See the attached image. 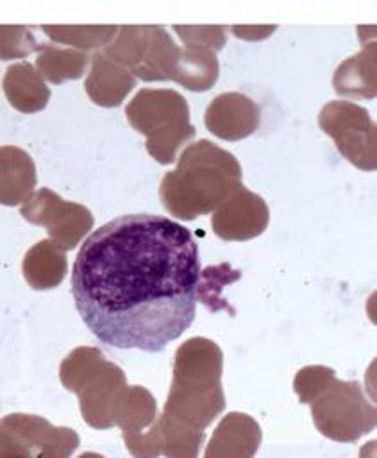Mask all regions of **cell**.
<instances>
[{"label":"cell","mask_w":377,"mask_h":458,"mask_svg":"<svg viewBox=\"0 0 377 458\" xmlns=\"http://www.w3.org/2000/svg\"><path fill=\"white\" fill-rule=\"evenodd\" d=\"M263 440L261 426L247 413L225 415L204 451L205 458H252Z\"/></svg>","instance_id":"cell-13"},{"label":"cell","mask_w":377,"mask_h":458,"mask_svg":"<svg viewBox=\"0 0 377 458\" xmlns=\"http://www.w3.org/2000/svg\"><path fill=\"white\" fill-rule=\"evenodd\" d=\"M20 215L34 225H43L50 240L64 250L75 249L95 222L93 213L86 206L64 200L50 188L34 191V195L21 204Z\"/></svg>","instance_id":"cell-9"},{"label":"cell","mask_w":377,"mask_h":458,"mask_svg":"<svg viewBox=\"0 0 377 458\" xmlns=\"http://www.w3.org/2000/svg\"><path fill=\"white\" fill-rule=\"evenodd\" d=\"M320 129L339 154L363 172L377 166V125L368 109L350 100H331L318 113Z\"/></svg>","instance_id":"cell-7"},{"label":"cell","mask_w":377,"mask_h":458,"mask_svg":"<svg viewBox=\"0 0 377 458\" xmlns=\"http://www.w3.org/2000/svg\"><path fill=\"white\" fill-rule=\"evenodd\" d=\"M66 270V250L50 238L32 245L25 252L21 263L23 277L34 290H50L59 286Z\"/></svg>","instance_id":"cell-18"},{"label":"cell","mask_w":377,"mask_h":458,"mask_svg":"<svg viewBox=\"0 0 377 458\" xmlns=\"http://www.w3.org/2000/svg\"><path fill=\"white\" fill-rule=\"evenodd\" d=\"M182 45L205 47L213 52L222 50L225 45V27L222 25H175L173 27Z\"/></svg>","instance_id":"cell-28"},{"label":"cell","mask_w":377,"mask_h":458,"mask_svg":"<svg viewBox=\"0 0 377 458\" xmlns=\"http://www.w3.org/2000/svg\"><path fill=\"white\" fill-rule=\"evenodd\" d=\"M134 86L136 77L125 66L109 59L102 50L91 55V70L84 82V88L89 100H93L96 106H120Z\"/></svg>","instance_id":"cell-14"},{"label":"cell","mask_w":377,"mask_h":458,"mask_svg":"<svg viewBox=\"0 0 377 458\" xmlns=\"http://www.w3.org/2000/svg\"><path fill=\"white\" fill-rule=\"evenodd\" d=\"M220 73L216 52L197 47L182 45L170 81L184 86L189 91H207L214 86Z\"/></svg>","instance_id":"cell-19"},{"label":"cell","mask_w":377,"mask_h":458,"mask_svg":"<svg viewBox=\"0 0 377 458\" xmlns=\"http://www.w3.org/2000/svg\"><path fill=\"white\" fill-rule=\"evenodd\" d=\"M259 106L239 91H225L216 95L204 113L207 131L227 141H239L254 134L259 127Z\"/></svg>","instance_id":"cell-12"},{"label":"cell","mask_w":377,"mask_h":458,"mask_svg":"<svg viewBox=\"0 0 377 458\" xmlns=\"http://www.w3.org/2000/svg\"><path fill=\"white\" fill-rule=\"evenodd\" d=\"M241 184V166L234 154L209 140L189 143L177 166L159 184L164 209L179 220L213 213Z\"/></svg>","instance_id":"cell-2"},{"label":"cell","mask_w":377,"mask_h":458,"mask_svg":"<svg viewBox=\"0 0 377 458\" xmlns=\"http://www.w3.org/2000/svg\"><path fill=\"white\" fill-rule=\"evenodd\" d=\"M0 202L4 206L25 204L34 195L36 165L20 147L4 145L0 150Z\"/></svg>","instance_id":"cell-16"},{"label":"cell","mask_w":377,"mask_h":458,"mask_svg":"<svg viewBox=\"0 0 377 458\" xmlns=\"http://www.w3.org/2000/svg\"><path fill=\"white\" fill-rule=\"evenodd\" d=\"M334 377V370L325 365H307L300 369L293 381V390L300 403H311Z\"/></svg>","instance_id":"cell-27"},{"label":"cell","mask_w":377,"mask_h":458,"mask_svg":"<svg viewBox=\"0 0 377 458\" xmlns=\"http://www.w3.org/2000/svg\"><path fill=\"white\" fill-rule=\"evenodd\" d=\"M223 354L218 344L193 336L173 356V377L163 411L195 429H205L225 408Z\"/></svg>","instance_id":"cell-3"},{"label":"cell","mask_w":377,"mask_h":458,"mask_svg":"<svg viewBox=\"0 0 377 458\" xmlns=\"http://www.w3.org/2000/svg\"><path fill=\"white\" fill-rule=\"evenodd\" d=\"M2 86L9 104L20 113H38L50 98V88L45 77L27 61L11 64L5 70Z\"/></svg>","instance_id":"cell-17"},{"label":"cell","mask_w":377,"mask_h":458,"mask_svg":"<svg viewBox=\"0 0 377 458\" xmlns=\"http://www.w3.org/2000/svg\"><path fill=\"white\" fill-rule=\"evenodd\" d=\"M232 34L247 39V41H259L268 38L277 27L275 25H232Z\"/></svg>","instance_id":"cell-29"},{"label":"cell","mask_w":377,"mask_h":458,"mask_svg":"<svg viewBox=\"0 0 377 458\" xmlns=\"http://www.w3.org/2000/svg\"><path fill=\"white\" fill-rule=\"evenodd\" d=\"M309 404L314 428L334 442H357L377 424V410L357 381L334 376Z\"/></svg>","instance_id":"cell-6"},{"label":"cell","mask_w":377,"mask_h":458,"mask_svg":"<svg viewBox=\"0 0 377 458\" xmlns=\"http://www.w3.org/2000/svg\"><path fill=\"white\" fill-rule=\"evenodd\" d=\"M198 247L168 216L121 215L80 245L71 295L88 329L118 349L159 352L195 318Z\"/></svg>","instance_id":"cell-1"},{"label":"cell","mask_w":377,"mask_h":458,"mask_svg":"<svg viewBox=\"0 0 377 458\" xmlns=\"http://www.w3.org/2000/svg\"><path fill=\"white\" fill-rule=\"evenodd\" d=\"M132 129L145 136L147 152L161 165L175 161L179 148L195 138L186 98L170 88H143L125 106Z\"/></svg>","instance_id":"cell-5"},{"label":"cell","mask_w":377,"mask_h":458,"mask_svg":"<svg viewBox=\"0 0 377 458\" xmlns=\"http://www.w3.org/2000/svg\"><path fill=\"white\" fill-rule=\"evenodd\" d=\"M361 43L363 47L357 54L339 63L332 75V86L339 97L372 100L377 93V45L375 39Z\"/></svg>","instance_id":"cell-15"},{"label":"cell","mask_w":377,"mask_h":458,"mask_svg":"<svg viewBox=\"0 0 377 458\" xmlns=\"http://www.w3.org/2000/svg\"><path fill=\"white\" fill-rule=\"evenodd\" d=\"M180 47H177L164 27L152 25L148 45L139 66L134 70V77L145 82L170 81L172 70L179 57Z\"/></svg>","instance_id":"cell-21"},{"label":"cell","mask_w":377,"mask_h":458,"mask_svg":"<svg viewBox=\"0 0 377 458\" xmlns=\"http://www.w3.org/2000/svg\"><path fill=\"white\" fill-rule=\"evenodd\" d=\"M157 417V404L154 395L136 385L127 386L114 410V426L121 429V435H136L145 431Z\"/></svg>","instance_id":"cell-22"},{"label":"cell","mask_w":377,"mask_h":458,"mask_svg":"<svg viewBox=\"0 0 377 458\" xmlns=\"http://www.w3.org/2000/svg\"><path fill=\"white\" fill-rule=\"evenodd\" d=\"M270 220V209L264 199L239 184L213 215L211 225L218 238L227 242H247L259 236Z\"/></svg>","instance_id":"cell-11"},{"label":"cell","mask_w":377,"mask_h":458,"mask_svg":"<svg viewBox=\"0 0 377 458\" xmlns=\"http://www.w3.org/2000/svg\"><path fill=\"white\" fill-rule=\"evenodd\" d=\"M43 32L55 43L79 50L105 48L116 36V25H43Z\"/></svg>","instance_id":"cell-24"},{"label":"cell","mask_w":377,"mask_h":458,"mask_svg":"<svg viewBox=\"0 0 377 458\" xmlns=\"http://www.w3.org/2000/svg\"><path fill=\"white\" fill-rule=\"evenodd\" d=\"M88 64L89 54L86 50L59 47L57 43H43L36 57V68L52 84L80 79Z\"/></svg>","instance_id":"cell-20"},{"label":"cell","mask_w":377,"mask_h":458,"mask_svg":"<svg viewBox=\"0 0 377 458\" xmlns=\"http://www.w3.org/2000/svg\"><path fill=\"white\" fill-rule=\"evenodd\" d=\"M150 30L152 25H121L118 27L114 39L102 48V52L134 73L145 55Z\"/></svg>","instance_id":"cell-23"},{"label":"cell","mask_w":377,"mask_h":458,"mask_svg":"<svg viewBox=\"0 0 377 458\" xmlns=\"http://www.w3.org/2000/svg\"><path fill=\"white\" fill-rule=\"evenodd\" d=\"M121 437L127 451L138 458H154L159 454L170 458H195L205 440L204 429H195L164 411L157 415L145 431Z\"/></svg>","instance_id":"cell-10"},{"label":"cell","mask_w":377,"mask_h":458,"mask_svg":"<svg viewBox=\"0 0 377 458\" xmlns=\"http://www.w3.org/2000/svg\"><path fill=\"white\" fill-rule=\"evenodd\" d=\"M241 277V272L232 268L229 263H220V265H209L200 272L198 284H197V297L207 306L209 311H220V310H229L234 313V310L229 306L225 297L222 295V290L225 284L234 283Z\"/></svg>","instance_id":"cell-25"},{"label":"cell","mask_w":377,"mask_h":458,"mask_svg":"<svg viewBox=\"0 0 377 458\" xmlns=\"http://www.w3.org/2000/svg\"><path fill=\"white\" fill-rule=\"evenodd\" d=\"M0 36H2V50H0L2 61L27 57L32 52L38 54L43 45L36 39L34 32L25 25H2Z\"/></svg>","instance_id":"cell-26"},{"label":"cell","mask_w":377,"mask_h":458,"mask_svg":"<svg viewBox=\"0 0 377 458\" xmlns=\"http://www.w3.org/2000/svg\"><path fill=\"white\" fill-rule=\"evenodd\" d=\"M59 379L66 390L77 394L88 426L95 429L114 426V410L129 385L123 370L98 347L80 345L70 351L61 361Z\"/></svg>","instance_id":"cell-4"},{"label":"cell","mask_w":377,"mask_h":458,"mask_svg":"<svg viewBox=\"0 0 377 458\" xmlns=\"http://www.w3.org/2000/svg\"><path fill=\"white\" fill-rule=\"evenodd\" d=\"M2 458H68L80 444L71 428L52 426L30 413H9L0 422Z\"/></svg>","instance_id":"cell-8"}]
</instances>
